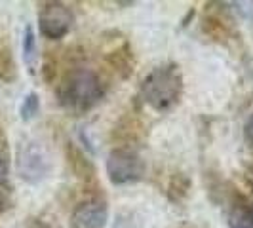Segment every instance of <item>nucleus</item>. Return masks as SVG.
Returning a JSON list of instances; mask_svg holds the SVG:
<instances>
[{
	"mask_svg": "<svg viewBox=\"0 0 253 228\" xmlns=\"http://www.w3.org/2000/svg\"><path fill=\"white\" fill-rule=\"evenodd\" d=\"M107 86L97 71L88 67L69 69L57 86V101L73 116H82L95 109L105 97Z\"/></svg>",
	"mask_w": 253,
	"mask_h": 228,
	"instance_id": "obj_1",
	"label": "nucleus"
},
{
	"mask_svg": "<svg viewBox=\"0 0 253 228\" xmlns=\"http://www.w3.org/2000/svg\"><path fill=\"white\" fill-rule=\"evenodd\" d=\"M183 75L177 63H166L152 69L143 78L139 86V97L156 113L173 109L183 97Z\"/></svg>",
	"mask_w": 253,
	"mask_h": 228,
	"instance_id": "obj_2",
	"label": "nucleus"
},
{
	"mask_svg": "<svg viewBox=\"0 0 253 228\" xmlns=\"http://www.w3.org/2000/svg\"><path fill=\"white\" fill-rule=\"evenodd\" d=\"M15 165H17L19 177L31 185H37L40 181L48 179L53 169L50 152L37 139H25L17 147Z\"/></svg>",
	"mask_w": 253,
	"mask_h": 228,
	"instance_id": "obj_3",
	"label": "nucleus"
},
{
	"mask_svg": "<svg viewBox=\"0 0 253 228\" xmlns=\"http://www.w3.org/2000/svg\"><path fill=\"white\" fill-rule=\"evenodd\" d=\"M107 177L113 185H133L145 177V160L133 149H114L107 156Z\"/></svg>",
	"mask_w": 253,
	"mask_h": 228,
	"instance_id": "obj_4",
	"label": "nucleus"
},
{
	"mask_svg": "<svg viewBox=\"0 0 253 228\" xmlns=\"http://www.w3.org/2000/svg\"><path fill=\"white\" fill-rule=\"evenodd\" d=\"M75 15L63 2H44L38 10V31L48 40H61L73 29Z\"/></svg>",
	"mask_w": 253,
	"mask_h": 228,
	"instance_id": "obj_5",
	"label": "nucleus"
},
{
	"mask_svg": "<svg viewBox=\"0 0 253 228\" xmlns=\"http://www.w3.org/2000/svg\"><path fill=\"white\" fill-rule=\"evenodd\" d=\"M109 221V205L99 196L80 202L71 215L73 228H105Z\"/></svg>",
	"mask_w": 253,
	"mask_h": 228,
	"instance_id": "obj_6",
	"label": "nucleus"
},
{
	"mask_svg": "<svg viewBox=\"0 0 253 228\" xmlns=\"http://www.w3.org/2000/svg\"><path fill=\"white\" fill-rule=\"evenodd\" d=\"M145 137H147V127L135 114L127 113L113 127V139L114 143H118V149H133L135 151V147L143 143Z\"/></svg>",
	"mask_w": 253,
	"mask_h": 228,
	"instance_id": "obj_7",
	"label": "nucleus"
},
{
	"mask_svg": "<svg viewBox=\"0 0 253 228\" xmlns=\"http://www.w3.org/2000/svg\"><path fill=\"white\" fill-rule=\"evenodd\" d=\"M228 228H253V198L234 190L230 196Z\"/></svg>",
	"mask_w": 253,
	"mask_h": 228,
	"instance_id": "obj_8",
	"label": "nucleus"
},
{
	"mask_svg": "<svg viewBox=\"0 0 253 228\" xmlns=\"http://www.w3.org/2000/svg\"><path fill=\"white\" fill-rule=\"evenodd\" d=\"M105 61L109 65V69H111L120 80H127L129 76L133 75L135 57H133V50H131L129 42H122L118 48H114L113 51H109L107 57H105Z\"/></svg>",
	"mask_w": 253,
	"mask_h": 228,
	"instance_id": "obj_9",
	"label": "nucleus"
},
{
	"mask_svg": "<svg viewBox=\"0 0 253 228\" xmlns=\"http://www.w3.org/2000/svg\"><path fill=\"white\" fill-rule=\"evenodd\" d=\"M65 154H67V164L71 167V171L75 173V177H78L84 183L95 181V165L86 152L80 151L75 143H67Z\"/></svg>",
	"mask_w": 253,
	"mask_h": 228,
	"instance_id": "obj_10",
	"label": "nucleus"
},
{
	"mask_svg": "<svg viewBox=\"0 0 253 228\" xmlns=\"http://www.w3.org/2000/svg\"><path fill=\"white\" fill-rule=\"evenodd\" d=\"M202 29L206 35L213 38V40H219V42H225L232 37V25H230V19H227L225 15L221 13H206V17L202 19Z\"/></svg>",
	"mask_w": 253,
	"mask_h": 228,
	"instance_id": "obj_11",
	"label": "nucleus"
},
{
	"mask_svg": "<svg viewBox=\"0 0 253 228\" xmlns=\"http://www.w3.org/2000/svg\"><path fill=\"white\" fill-rule=\"evenodd\" d=\"M38 50H37V37L33 27L27 25L23 31V61H25L27 69L31 75H35V67H37Z\"/></svg>",
	"mask_w": 253,
	"mask_h": 228,
	"instance_id": "obj_12",
	"label": "nucleus"
},
{
	"mask_svg": "<svg viewBox=\"0 0 253 228\" xmlns=\"http://www.w3.org/2000/svg\"><path fill=\"white\" fill-rule=\"evenodd\" d=\"M190 192V179L185 175V173H175L169 185H168V198L171 202L181 203L183 200H187Z\"/></svg>",
	"mask_w": 253,
	"mask_h": 228,
	"instance_id": "obj_13",
	"label": "nucleus"
},
{
	"mask_svg": "<svg viewBox=\"0 0 253 228\" xmlns=\"http://www.w3.org/2000/svg\"><path fill=\"white\" fill-rule=\"evenodd\" d=\"M38 111H40V99H38V95L35 91L27 93L25 97H23V101H21V105H19V116H21V120L23 122H31L38 114Z\"/></svg>",
	"mask_w": 253,
	"mask_h": 228,
	"instance_id": "obj_14",
	"label": "nucleus"
},
{
	"mask_svg": "<svg viewBox=\"0 0 253 228\" xmlns=\"http://www.w3.org/2000/svg\"><path fill=\"white\" fill-rule=\"evenodd\" d=\"M15 78V65L12 53L8 50H0V80H13Z\"/></svg>",
	"mask_w": 253,
	"mask_h": 228,
	"instance_id": "obj_15",
	"label": "nucleus"
},
{
	"mask_svg": "<svg viewBox=\"0 0 253 228\" xmlns=\"http://www.w3.org/2000/svg\"><path fill=\"white\" fill-rule=\"evenodd\" d=\"M8 167H10V154H8L6 141L0 137V187H6Z\"/></svg>",
	"mask_w": 253,
	"mask_h": 228,
	"instance_id": "obj_16",
	"label": "nucleus"
},
{
	"mask_svg": "<svg viewBox=\"0 0 253 228\" xmlns=\"http://www.w3.org/2000/svg\"><path fill=\"white\" fill-rule=\"evenodd\" d=\"M234 10L240 13L242 19H246L253 27V2H234Z\"/></svg>",
	"mask_w": 253,
	"mask_h": 228,
	"instance_id": "obj_17",
	"label": "nucleus"
},
{
	"mask_svg": "<svg viewBox=\"0 0 253 228\" xmlns=\"http://www.w3.org/2000/svg\"><path fill=\"white\" fill-rule=\"evenodd\" d=\"M12 207V194L8 187H0V215Z\"/></svg>",
	"mask_w": 253,
	"mask_h": 228,
	"instance_id": "obj_18",
	"label": "nucleus"
},
{
	"mask_svg": "<svg viewBox=\"0 0 253 228\" xmlns=\"http://www.w3.org/2000/svg\"><path fill=\"white\" fill-rule=\"evenodd\" d=\"M244 139H246V145L253 151V113L248 116L244 124Z\"/></svg>",
	"mask_w": 253,
	"mask_h": 228,
	"instance_id": "obj_19",
	"label": "nucleus"
},
{
	"mask_svg": "<svg viewBox=\"0 0 253 228\" xmlns=\"http://www.w3.org/2000/svg\"><path fill=\"white\" fill-rule=\"evenodd\" d=\"M27 228H51L46 221H42V219H31L29 221V225H27Z\"/></svg>",
	"mask_w": 253,
	"mask_h": 228,
	"instance_id": "obj_20",
	"label": "nucleus"
}]
</instances>
